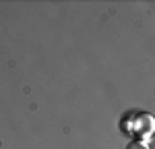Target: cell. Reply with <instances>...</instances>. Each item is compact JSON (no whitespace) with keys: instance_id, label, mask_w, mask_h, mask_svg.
Returning a JSON list of instances; mask_svg holds the SVG:
<instances>
[{"instance_id":"cell-1","label":"cell","mask_w":155,"mask_h":149,"mask_svg":"<svg viewBox=\"0 0 155 149\" xmlns=\"http://www.w3.org/2000/svg\"><path fill=\"white\" fill-rule=\"evenodd\" d=\"M134 131L139 133V135H151V131H153V118L149 116V114H141L137 120H134Z\"/></svg>"},{"instance_id":"cell-2","label":"cell","mask_w":155,"mask_h":149,"mask_svg":"<svg viewBox=\"0 0 155 149\" xmlns=\"http://www.w3.org/2000/svg\"><path fill=\"white\" fill-rule=\"evenodd\" d=\"M126 149H149V145H147L145 141H130V143L126 145Z\"/></svg>"}]
</instances>
